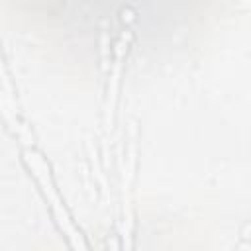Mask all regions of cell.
Here are the masks:
<instances>
[{"instance_id":"1","label":"cell","mask_w":251,"mask_h":251,"mask_svg":"<svg viewBox=\"0 0 251 251\" xmlns=\"http://www.w3.org/2000/svg\"><path fill=\"white\" fill-rule=\"evenodd\" d=\"M22 159H24L25 167L33 173V176L37 178V182L41 186V192L45 194L47 202L51 204V210H53V216H55L59 227L65 231V235L71 239V243L75 247H82L80 231H76V227L71 222V216H69L63 200H61V196H59V192H57V188L53 184V176H51V171H49V165L45 163V159L33 149H24L22 151Z\"/></svg>"},{"instance_id":"3","label":"cell","mask_w":251,"mask_h":251,"mask_svg":"<svg viewBox=\"0 0 251 251\" xmlns=\"http://www.w3.org/2000/svg\"><path fill=\"white\" fill-rule=\"evenodd\" d=\"M0 84L2 88L12 96L14 94V86H12V80H10V75L6 71V65H4V59H2V53H0ZM14 98V96H12Z\"/></svg>"},{"instance_id":"2","label":"cell","mask_w":251,"mask_h":251,"mask_svg":"<svg viewBox=\"0 0 251 251\" xmlns=\"http://www.w3.org/2000/svg\"><path fill=\"white\" fill-rule=\"evenodd\" d=\"M131 41V31H122L116 49H114V65L110 67V84L106 92V106H104V129L106 133L112 131L114 127V112H116V102H118V92H120V78H122V69L126 63V53L129 49Z\"/></svg>"}]
</instances>
